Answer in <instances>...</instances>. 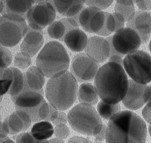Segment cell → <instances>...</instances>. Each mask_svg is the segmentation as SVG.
Masks as SVG:
<instances>
[{"mask_svg":"<svg viewBox=\"0 0 151 143\" xmlns=\"http://www.w3.org/2000/svg\"><path fill=\"white\" fill-rule=\"evenodd\" d=\"M145 122L132 111H121L109 120L106 128L107 143H145Z\"/></svg>","mask_w":151,"mask_h":143,"instance_id":"cell-1","label":"cell"},{"mask_svg":"<svg viewBox=\"0 0 151 143\" xmlns=\"http://www.w3.org/2000/svg\"><path fill=\"white\" fill-rule=\"evenodd\" d=\"M129 82L123 65L110 61L99 68L94 81L99 97L111 104L122 101L128 90Z\"/></svg>","mask_w":151,"mask_h":143,"instance_id":"cell-2","label":"cell"},{"mask_svg":"<svg viewBox=\"0 0 151 143\" xmlns=\"http://www.w3.org/2000/svg\"><path fill=\"white\" fill-rule=\"evenodd\" d=\"M78 86L76 77L66 71L49 78L45 88V95L49 103L56 110L67 111L75 103Z\"/></svg>","mask_w":151,"mask_h":143,"instance_id":"cell-3","label":"cell"},{"mask_svg":"<svg viewBox=\"0 0 151 143\" xmlns=\"http://www.w3.org/2000/svg\"><path fill=\"white\" fill-rule=\"evenodd\" d=\"M70 63V57L67 50L62 44L57 40L47 43L36 60V65L48 78L67 71Z\"/></svg>","mask_w":151,"mask_h":143,"instance_id":"cell-4","label":"cell"},{"mask_svg":"<svg viewBox=\"0 0 151 143\" xmlns=\"http://www.w3.org/2000/svg\"><path fill=\"white\" fill-rule=\"evenodd\" d=\"M68 122L76 132L87 136H95L103 124L97 110L92 105L79 103L68 112Z\"/></svg>","mask_w":151,"mask_h":143,"instance_id":"cell-5","label":"cell"},{"mask_svg":"<svg viewBox=\"0 0 151 143\" xmlns=\"http://www.w3.org/2000/svg\"><path fill=\"white\" fill-rule=\"evenodd\" d=\"M1 45L7 47L16 46L27 32L28 25L24 17L5 13L1 17Z\"/></svg>","mask_w":151,"mask_h":143,"instance_id":"cell-6","label":"cell"},{"mask_svg":"<svg viewBox=\"0 0 151 143\" xmlns=\"http://www.w3.org/2000/svg\"><path fill=\"white\" fill-rule=\"evenodd\" d=\"M123 67L133 81L142 84L151 82V56L146 52L138 50L127 55Z\"/></svg>","mask_w":151,"mask_h":143,"instance_id":"cell-7","label":"cell"},{"mask_svg":"<svg viewBox=\"0 0 151 143\" xmlns=\"http://www.w3.org/2000/svg\"><path fill=\"white\" fill-rule=\"evenodd\" d=\"M111 46V55H127L138 50L142 42L140 35L135 29L125 27L106 37Z\"/></svg>","mask_w":151,"mask_h":143,"instance_id":"cell-8","label":"cell"},{"mask_svg":"<svg viewBox=\"0 0 151 143\" xmlns=\"http://www.w3.org/2000/svg\"><path fill=\"white\" fill-rule=\"evenodd\" d=\"M56 9L49 1L36 3L26 15L29 27L32 29L43 30L55 21Z\"/></svg>","mask_w":151,"mask_h":143,"instance_id":"cell-9","label":"cell"},{"mask_svg":"<svg viewBox=\"0 0 151 143\" xmlns=\"http://www.w3.org/2000/svg\"><path fill=\"white\" fill-rule=\"evenodd\" d=\"M151 94L150 86L147 84H140L130 79L128 90L122 100V103L129 110H138L148 102Z\"/></svg>","mask_w":151,"mask_h":143,"instance_id":"cell-10","label":"cell"},{"mask_svg":"<svg viewBox=\"0 0 151 143\" xmlns=\"http://www.w3.org/2000/svg\"><path fill=\"white\" fill-rule=\"evenodd\" d=\"M98 63L86 53H79L74 56L71 63L73 74L82 81H91L100 68Z\"/></svg>","mask_w":151,"mask_h":143,"instance_id":"cell-11","label":"cell"},{"mask_svg":"<svg viewBox=\"0 0 151 143\" xmlns=\"http://www.w3.org/2000/svg\"><path fill=\"white\" fill-rule=\"evenodd\" d=\"M84 51L96 62L103 63L111 55V44L106 37L96 34L89 37Z\"/></svg>","mask_w":151,"mask_h":143,"instance_id":"cell-12","label":"cell"},{"mask_svg":"<svg viewBox=\"0 0 151 143\" xmlns=\"http://www.w3.org/2000/svg\"><path fill=\"white\" fill-rule=\"evenodd\" d=\"M126 26L135 29L140 35L142 44L146 43L151 34V12L136 11L134 17L127 23Z\"/></svg>","mask_w":151,"mask_h":143,"instance_id":"cell-13","label":"cell"},{"mask_svg":"<svg viewBox=\"0 0 151 143\" xmlns=\"http://www.w3.org/2000/svg\"><path fill=\"white\" fill-rule=\"evenodd\" d=\"M44 37L42 30L30 28L27 33L20 46V52L30 57L36 55L43 46Z\"/></svg>","mask_w":151,"mask_h":143,"instance_id":"cell-14","label":"cell"},{"mask_svg":"<svg viewBox=\"0 0 151 143\" xmlns=\"http://www.w3.org/2000/svg\"><path fill=\"white\" fill-rule=\"evenodd\" d=\"M79 27L78 22L74 18L64 17L54 21L47 27V33L50 38L63 41L65 35L70 30Z\"/></svg>","mask_w":151,"mask_h":143,"instance_id":"cell-15","label":"cell"},{"mask_svg":"<svg viewBox=\"0 0 151 143\" xmlns=\"http://www.w3.org/2000/svg\"><path fill=\"white\" fill-rule=\"evenodd\" d=\"M88 38L84 31L80 27L75 28L67 33L63 41L71 51L80 52L85 50Z\"/></svg>","mask_w":151,"mask_h":143,"instance_id":"cell-16","label":"cell"},{"mask_svg":"<svg viewBox=\"0 0 151 143\" xmlns=\"http://www.w3.org/2000/svg\"><path fill=\"white\" fill-rule=\"evenodd\" d=\"M57 12L64 17H73L84 7L85 0H49Z\"/></svg>","mask_w":151,"mask_h":143,"instance_id":"cell-17","label":"cell"},{"mask_svg":"<svg viewBox=\"0 0 151 143\" xmlns=\"http://www.w3.org/2000/svg\"><path fill=\"white\" fill-rule=\"evenodd\" d=\"M14 102L20 108H35L44 101L43 96L36 90H28L14 97Z\"/></svg>","mask_w":151,"mask_h":143,"instance_id":"cell-18","label":"cell"},{"mask_svg":"<svg viewBox=\"0 0 151 143\" xmlns=\"http://www.w3.org/2000/svg\"><path fill=\"white\" fill-rule=\"evenodd\" d=\"M77 97L80 103L93 106L98 103L99 96L94 85L85 82L78 87Z\"/></svg>","mask_w":151,"mask_h":143,"instance_id":"cell-19","label":"cell"},{"mask_svg":"<svg viewBox=\"0 0 151 143\" xmlns=\"http://www.w3.org/2000/svg\"><path fill=\"white\" fill-rule=\"evenodd\" d=\"M54 128L50 122L42 121L33 126L31 133L33 137L40 143H45L54 134Z\"/></svg>","mask_w":151,"mask_h":143,"instance_id":"cell-20","label":"cell"},{"mask_svg":"<svg viewBox=\"0 0 151 143\" xmlns=\"http://www.w3.org/2000/svg\"><path fill=\"white\" fill-rule=\"evenodd\" d=\"M6 13L25 17L34 5V0H5Z\"/></svg>","mask_w":151,"mask_h":143,"instance_id":"cell-21","label":"cell"},{"mask_svg":"<svg viewBox=\"0 0 151 143\" xmlns=\"http://www.w3.org/2000/svg\"><path fill=\"white\" fill-rule=\"evenodd\" d=\"M45 76L36 65L29 67L26 72V79L28 86L32 90L39 91L45 83Z\"/></svg>","mask_w":151,"mask_h":143,"instance_id":"cell-22","label":"cell"},{"mask_svg":"<svg viewBox=\"0 0 151 143\" xmlns=\"http://www.w3.org/2000/svg\"><path fill=\"white\" fill-rule=\"evenodd\" d=\"M114 11L122 14L126 22L132 19L136 13L135 3L133 0H116Z\"/></svg>","mask_w":151,"mask_h":143,"instance_id":"cell-23","label":"cell"},{"mask_svg":"<svg viewBox=\"0 0 151 143\" xmlns=\"http://www.w3.org/2000/svg\"><path fill=\"white\" fill-rule=\"evenodd\" d=\"M98 9L93 7L87 6L84 7L81 11L73 17L79 25V27L84 31L85 32L89 33V24L92 16Z\"/></svg>","mask_w":151,"mask_h":143,"instance_id":"cell-24","label":"cell"},{"mask_svg":"<svg viewBox=\"0 0 151 143\" xmlns=\"http://www.w3.org/2000/svg\"><path fill=\"white\" fill-rule=\"evenodd\" d=\"M121 106L119 103L111 104L101 100L97 104V111L101 118L109 120L114 115L121 111Z\"/></svg>","mask_w":151,"mask_h":143,"instance_id":"cell-25","label":"cell"},{"mask_svg":"<svg viewBox=\"0 0 151 143\" xmlns=\"http://www.w3.org/2000/svg\"><path fill=\"white\" fill-rule=\"evenodd\" d=\"M106 19V11L97 9L92 16L89 24V33L99 35L103 31Z\"/></svg>","mask_w":151,"mask_h":143,"instance_id":"cell-26","label":"cell"},{"mask_svg":"<svg viewBox=\"0 0 151 143\" xmlns=\"http://www.w3.org/2000/svg\"><path fill=\"white\" fill-rule=\"evenodd\" d=\"M13 71L14 78L8 93L11 97H15L21 92L24 86V77L21 70L17 67H11Z\"/></svg>","mask_w":151,"mask_h":143,"instance_id":"cell-27","label":"cell"},{"mask_svg":"<svg viewBox=\"0 0 151 143\" xmlns=\"http://www.w3.org/2000/svg\"><path fill=\"white\" fill-rule=\"evenodd\" d=\"M116 24L113 14L106 11V19L104 29L98 35L108 37L116 31Z\"/></svg>","mask_w":151,"mask_h":143,"instance_id":"cell-28","label":"cell"},{"mask_svg":"<svg viewBox=\"0 0 151 143\" xmlns=\"http://www.w3.org/2000/svg\"><path fill=\"white\" fill-rule=\"evenodd\" d=\"M9 123L10 127L11 134H16L23 131V122L16 112L9 116Z\"/></svg>","mask_w":151,"mask_h":143,"instance_id":"cell-29","label":"cell"},{"mask_svg":"<svg viewBox=\"0 0 151 143\" xmlns=\"http://www.w3.org/2000/svg\"><path fill=\"white\" fill-rule=\"evenodd\" d=\"M31 57L23 52H18L16 55L14 60V63L19 69H25L29 67L32 63Z\"/></svg>","mask_w":151,"mask_h":143,"instance_id":"cell-30","label":"cell"},{"mask_svg":"<svg viewBox=\"0 0 151 143\" xmlns=\"http://www.w3.org/2000/svg\"><path fill=\"white\" fill-rule=\"evenodd\" d=\"M12 54L7 47L1 45V69L8 67L12 62Z\"/></svg>","mask_w":151,"mask_h":143,"instance_id":"cell-31","label":"cell"},{"mask_svg":"<svg viewBox=\"0 0 151 143\" xmlns=\"http://www.w3.org/2000/svg\"><path fill=\"white\" fill-rule=\"evenodd\" d=\"M116 0H85V4L99 9H106Z\"/></svg>","mask_w":151,"mask_h":143,"instance_id":"cell-32","label":"cell"},{"mask_svg":"<svg viewBox=\"0 0 151 143\" xmlns=\"http://www.w3.org/2000/svg\"><path fill=\"white\" fill-rule=\"evenodd\" d=\"M70 133V129L66 124H58L55 127L54 134L56 137L64 140L69 136Z\"/></svg>","mask_w":151,"mask_h":143,"instance_id":"cell-33","label":"cell"},{"mask_svg":"<svg viewBox=\"0 0 151 143\" xmlns=\"http://www.w3.org/2000/svg\"><path fill=\"white\" fill-rule=\"evenodd\" d=\"M16 113L22 119L24 123L23 131H26L29 129L32 124L31 117L29 114L24 111L22 110H17Z\"/></svg>","mask_w":151,"mask_h":143,"instance_id":"cell-34","label":"cell"},{"mask_svg":"<svg viewBox=\"0 0 151 143\" xmlns=\"http://www.w3.org/2000/svg\"><path fill=\"white\" fill-rule=\"evenodd\" d=\"M16 142L20 143H40L35 139L31 133H23L19 135L16 139Z\"/></svg>","mask_w":151,"mask_h":143,"instance_id":"cell-35","label":"cell"},{"mask_svg":"<svg viewBox=\"0 0 151 143\" xmlns=\"http://www.w3.org/2000/svg\"><path fill=\"white\" fill-rule=\"evenodd\" d=\"M113 14L114 17L116 24V31L120 29L125 27V25L127 24L126 19L124 16L118 12L114 11Z\"/></svg>","mask_w":151,"mask_h":143,"instance_id":"cell-36","label":"cell"},{"mask_svg":"<svg viewBox=\"0 0 151 143\" xmlns=\"http://www.w3.org/2000/svg\"><path fill=\"white\" fill-rule=\"evenodd\" d=\"M50 111V110L49 106L48 104L45 101V103L41 105V106H40L38 111L39 117L42 120L46 119L48 117Z\"/></svg>","mask_w":151,"mask_h":143,"instance_id":"cell-37","label":"cell"},{"mask_svg":"<svg viewBox=\"0 0 151 143\" xmlns=\"http://www.w3.org/2000/svg\"><path fill=\"white\" fill-rule=\"evenodd\" d=\"M135 4L139 11H150L151 0H138Z\"/></svg>","mask_w":151,"mask_h":143,"instance_id":"cell-38","label":"cell"},{"mask_svg":"<svg viewBox=\"0 0 151 143\" xmlns=\"http://www.w3.org/2000/svg\"><path fill=\"white\" fill-rule=\"evenodd\" d=\"M142 115L146 122L149 124L151 123V100L147 103V105L143 108Z\"/></svg>","mask_w":151,"mask_h":143,"instance_id":"cell-39","label":"cell"},{"mask_svg":"<svg viewBox=\"0 0 151 143\" xmlns=\"http://www.w3.org/2000/svg\"><path fill=\"white\" fill-rule=\"evenodd\" d=\"M14 76L13 71L11 68L1 69V79L13 80Z\"/></svg>","mask_w":151,"mask_h":143,"instance_id":"cell-40","label":"cell"},{"mask_svg":"<svg viewBox=\"0 0 151 143\" xmlns=\"http://www.w3.org/2000/svg\"><path fill=\"white\" fill-rule=\"evenodd\" d=\"M12 83V80L1 79V96L8 92Z\"/></svg>","mask_w":151,"mask_h":143,"instance_id":"cell-41","label":"cell"},{"mask_svg":"<svg viewBox=\"0 0 151 143\" xmlns=\"http://www.w3.org/2000/svg\"><path fill=\"white\" fill-rule=\"evenodd\" d=\"M68 143H91V141L88 139L80 136H73L69 139Z\"/></svg>","mask_w":151,"mask_h":143,"instance_id":"cell-42","label":"cell"},{"mask_svg":"<svg viewBox=\"0 0 151 143\" xmlns=\"http://www.w3.org/2000/svg\"><path fill=\"white\" fill-rule=\"evenodd\" d=\"M67 121V116L66 114L62 112V111H60L59 112V116L57 119L53 123L55 125L61 124H66Z\"/></svg>","mask_w":151,"mask_h":143,"instance_id":"cell-43","label":"cell"},{"mask_svg":"<svg viewBox=\"0 0 151 143\" xmlns=\"http://www.w3.org/2000/svg\"><path fill=\"white\" fill-rule=\"evenodd\" d=\"M109 61L116 63L123 66L124 59L121 55L114 54L110 55L109 58Z\"/></svg>","mask_w":151,"mask_h":143,"instance_id":"cell-44","label":"cell"},{"mask_svg":"<svg viewBox=\"0 0 151 143\" xmlns=\"http://www.w3.org/2000/svg\"><path fill=\"white\" fill-rule=\"evenodd\" d=\"M106 128L107 126L105 125H103V128L100 130V132L95 135V137L96 140L100 141L105 140L106 135Z\"/></svg>","mask_w":151,"mask_h":143,"instance_id":"cell-45","label":"cell"},{"mask_svg":"<svg viewBox=\"0 0 151 143\" xmlns=\"http://www.w3.org/2000/svg\"><path fill=\"white\" fill-rule=\"evenodd\" d=\"M45 143H64L65 142L62 139L56 137L54 139H51L48 141H46Z\"/></svg>","mask_w":151,"mask_h":143,"instance_id":"cell-46","label":"cell"},{"mask_svg":"<svg viewBox=\"0 0 151 143\" xmlns=\"http://www.w3.org/2000/svg\"><path fill=\"white\" fill-rule=\"evenodd\" d=\"M0 12H1V15L4 14L6 13V4L5 1L1 0V3H0Z\"/></svg>","mask_w":151,"mask_h":143,"instance_id":"cell-47","label":"cell"},{"mask_svg":"<svg viewBox=\"0 0 151 143\" xmlns=\"http://www.w3.org/2000/svg\"><path fill=\"white\" fill-rule=\"evenodd\" d=\"M59 111H54L52 114L51 116H50V121L53 123L57 119L59 114Z\"/></svg>","mask_w":151,"mask_h":143,"instance_id":"cell-48","label":"cell"},{"mask_svg":"<svg viewBox=\"0 0 151 143\" xmlns=\"http://www.w3.org/2000/svg\"><path fill=\"white\" fill-rule=\"evenodd\" d=\"M1 143H14V142L7 137L1 139Z\"/></svg>","mask_w":151,"mask_h":143,"instance_id":"cell-49","label":"cell"},{"mask_svg":"<svg viewBox=\"0 0 151 143\" xmlns=\"http://www.w3.org/2000/svg\"><path fill=\"white\" fill-rule=\"evenodd\" d=\"M149 124H150V125H149L148 131L149 134H150L151 137V123Z\"/></svg>","mask_w":151,"mask_h":143,"instance_id":"cell-50","label":"cell"},{"mask_svg":"<svg viewBox=\"0 0 151 143\" xmlns=\"http://www.w3.org/2000/svg\"><path fill=\"white\" fill-rule=\"evenodd\" d=\"M35 3H37L40 2L45 1H49V0H34Z\"/></svg>","mask_w":151,"mask_h":143,"instance_id":"cell-51","label":"cell"},{"mask_svg":"<svg viewBox=\"0 0 151 143\" xmlns=\"http://www.w3.org/2000/svg\"><path fill=\"white\" fill-rule=\"evenodd\" d=\"M149 47L150 51L151 52V40L150 41V43H149Z\"/></svg>","mask_w":151,"mask_h":143,"instance_id":"cell-52","label":"cell"},{"mask_svg":"<svg viewBox=\"0 0 151 143\" xmlns=\"http://www.w3.org/2000/svg\"><path fill=\"white\" fill-rule=\"evenodd\" d=\"M150 87L151 90V84L150 86ZM151 100V94L150 97V100H149V101H150V100Z\"/></svg>","mask_w":151,"mask_h":143,"instance_id":"cell-53","label":"cell"},{"mask_svg":"<svg viewBox=\"0 0 151 143\" xmlns=\"http://www.w3.org/2000/svg\"><path fill=\"white\" fill-rule=\"evenodd\" d=\"M133 1H134V3L135 4V3H136V2H137V1H138V0H133Z\"/></svg>","mask_w":151,"mask_h":143,"instance_id":"cell-54","label":"cell"},{"mask_svg":"<svg viewBox=\"0 0 151 143\" xmlns=\"http://www.w3.org/2000/svg\"><path fill=\"white\" fill-rule=\"evenodd\" d=\"M150 11H151V8H150Z\"/></svg>","mask_w":151,"mask_h":143,"instance_id":"cell-55","label":"cell"},{"mask_svg":"<svg viewBox=\"0 0 151 143\" xmlns=\"http://www.w3.org/2000/svg\"><path fill=\"white\" fill-rule=\"evenodd\" d=\"M3 1H5V0H3Z\"/></svg>","mask_w":151,"mask_h":143,"instance_id":"cell-56","label":"cell"}]
</instances>
